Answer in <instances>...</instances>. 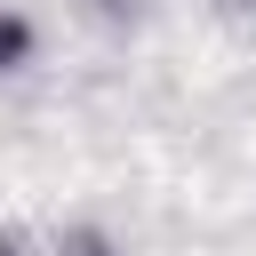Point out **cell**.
Here are the masks:
<instances>
[{"mask_svg": "<svg viewBox=\"0 0 256 256\" xmlns=\"http://www.w3.org/2000/svg\"><path fill=\"white\" fill-rule=\"evenodd\" d=\"M16 64H32V24L16 8H0V72H16Z\"/></svg>", "mask_w": 256, "mask_h": 256, "instance_id": "obj_1", "label": "cell"}, {"mask_svg": "<svg viewBox=\"0 0 256 256\" xmlns=\"http://www.w3.org/2000/svg\"><path fill=\"white\" fill-rule=\"evenodd\" d=\"M0 256H8V248H0Z\"/></svg>", "mask_w": 256, "mask_h": 256, "instance_id": "obj_3", "label": "cell"}, {"mask_svg": "<svg viewBox=\"0 0 256 256\" xmlns=\"http://www.w3.org/2000/svg\"><path fill=\"white\" fill-rule=\"evenodd\" d=\"M56 256H120V248H112L104 232H64V240H56Z\"/></svg>", "mask_w": 256, "mask_h": 256, "instance_id": "obj_2", "label": "cell"}]
</instances>
